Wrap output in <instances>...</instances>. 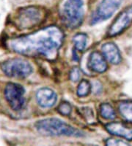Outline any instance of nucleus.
Masks as SVG:
<instances>
[{
	"label": "nucleus",
	"mask_w": 132,
	"mask_h": 146,
	"mask_svg": "<svg viewBox=\"0 0 132 146\" xmlns=\"http://www.w3.org/2000/svg\"><path fill=\"white\" fill-rule=\"evenodd\" d=\"M64 36L59 27L50 26L10 41L14 52L29 57H43L53 61L57 56Z\"/></svg>",
	"instance_id": "f257e3e1"
},
{
	"label": "nucleus",
	"mask_w": 132,
	"mask_h": 146,
	"mask_svg": "<svg viewBox=\"0 0 132 146\" xmlns=\"http://www.w3.org/2000/svg\"><path fill=\"white\" fill-rule=\"evenodd\" d=\"M36 130L46 136H68L80 137L84 133L57 118H46L35 124Z\"/></svg>",
	"instance_id": "f03ea898"
},
{
	"label": "nucleus",
	"mask_w": 132,
	"mask_h": 146,
	"mask_svg": "<svg viewBox=\"0 0 132 146\" xmlns=\"http://www.w3.org/2000/svg\"><path fill=\"white\" fill-rule=\"evenodd\" d=\"M46 13L36 6H29L18 9L16 13L12 23L19 30H27L35 27L44 21Z\"/></svg>",
	"instance_id": "7ed1b4c3"
},
{
	"label": "nucleus",
	"mask_w": 132,
	"mask_h": 146,
	"mask_svg": "<svg viewBox=\"0 0 132 146\" xmlns=\"http://www.w3.org/2000/svg\"><path fill=\"white\" fill-rule=\"evenodd\" d=\"M84 14L82 0H67L62 10V21L68 28H77L82 23Z\"/></svg>",
	"instance_id": "20e7f679"
},
{
	"label": "nucleus",
	"mask_w": 132,
	"mask_h": 146,
	"mask_svg": "<svg viewBox=\"0 0 132 146\" xmlns=\"http://www.w3.org/2000/svg\"><path fill=\"white\" fill-rule=\"evenodd\" d=\"M1 70L9 78L24 79L32 74L33 69L28 61L21 58H13L4 61L1 65Z\"/></svg>",
	"instance_id": "39448f33"
},
{
	"label": "nucleus",
	"mask_w": 132,
	"mask_h": 146,
	"mask_svg": "<svg viewBox=\"0 0 132 146\" xmlns=\"http://www.w3.org/2000/svg\"><path fill=\"white\" fill-rule=\"evenodd\" d=\"M24 94V88L16 83H8L4 91L5 100L15 111H20L24 109L26 106Z\"/></svg>",
	"instance_id": "423d86ee"
},
{
	"label": "nucleus",
	"mask_w": 132,
	"mask_h": 146,
	"mask_svg": "<svg viewBox=\"0 0 132 146\" xmlns=\"http://www.w3.org/2000/svg\"><path fill=\"white\" fill-rule=\"evenodd\" d=\"M123 0H103L92 16L91 24L95 25L98 22L109 19L119 8Z\"/></svg>",
	"instance_id": "0eeeda50"
},
{
	"label": "nucleus",
	"mask_w": 132,
	"mask_h": 146,
	"mask_svg": "<svg viewBox=\"0 0 132 146\" xmlns=\"http://www.w3.org/2000/svg\"><path fill=\"white\" fill-rule=\"evenodd\" d=\"M132 23V5L123 11L114 20L109 28L108 35L115 36L121 33Z\"/></svg>",
	"instance_id": "6e6552de"
},
{
	"label": "nucleus",
	"mask_w": 132,
	"mask_h": 146,
	"mask_svg": "<svg viewBox=\"0 0 132 146\" xmlns=\"http://www.w3.org/2000/svg\"><path fill=\"white\" fill-rule=\"evenodd\" d=\"M36 100L43 108H50L56 104L57 95L49 88H41L36 93Z\"/></svg>",
	"instance_id": "1a4fd4ad"
},
{
	"label": "nucleus",
	"mask_w": 132,
	"mask_h": 146,
	"mask_svg": "<svg viewBox=\"0 0 132 146\" xmlns=\"http://www.w3.org/2000/svg\"><path fill=\"white\" fill-rule=\"evenodd\" d=\"M106 128L110 134L132 140V128L120 122H112L106 125Z\"/></svg>",
	"instance_id": "9d476101"
},
{
	"label": "nucleus",
	"mask_w": 132,
	"mask_h": 146,
	"mask_svg": "<svg viewBox=\"0 0 132 146\" xmlns=\"http://www.w3.org/2000/svg\"><path fill=\"white\" fill-rule=\"evenodd\" d=\"M87 66L90 70L98 73L104 72L107 69V64L105 61V58L104 57V55L97 51L92 52L90 55Z\"/></svg>",
	"instance_id": "9b49d317"
},
{
	"label": "nucleus",
	"mask_w": 132,
	"mask_h": 146,
	"mask_svg": "<svg viewBox=\"0 0 132 146\" xmlns=\"http://www.w3.org/2000/svg\"><path fill=\"white\" fill-rule=\"evenodd\" d=\"M101 51L104 57L109 63L113 64H118L121 61V55L118 46L112 42L104 44L101 47Z\"/></svg>",
	"instance_id": "f8f14e48"
},
{
	"label": "nucleus",
	"mask_w": 132,
	"mask_h": 146,
	"mask_svg": "<svg viewBox=\"0 0 132 146\" xmlns=\"http://www.w3.org/2000/svg\"><path fill=\"white\" fill-rule=\"evenodd\" d=\"M120 115L126 121L132 123V101H123L118 106Z\"/></svg>",
	"instance_id": "ddd939ff"
},
{
	"label": "nucleus",
	"mask_w": 132,
	"mask_h": 146,
	"mask_svg": "<svg viewBox=\"0 0 132 146\" xmlns=\"http://www.w3.org/2000/svg\"><path fill=\"white\" fill-rule=\"evenodd\" d=\"M73 42L76 50L83 51L87 46V36L85 33H77L73 38Z\"/></svg>",
	"instance_id": "4468645a"
},
{
	"label": "nucleus",
	"mask_w": 132,
	"mask_h": 146,
	"mask_svg": "<svg viewBox=\"0 0 132 146\" xmlns=\"http://www.w3.org/2000/svg\"><path fill=\"white\" fill-rule=\"evenodd\" d=\"M100 114L103 118L106 119H113L116 117L113 107L108 104H101L100 106Z\"/></svg>",
	"instance_id": "2eb2a0df"
},
{
	"label": "nucleus",
	"mask_w": 132,
	"mask_h": 146,
	"mask_svg": "<svg viewBox=\"0 0 132 146\" xmlns=\"http://www.w3.org/2000/svg\"><path fill=\"white\" fill-rule=\"evenodd\" d=\"M90 90H91L90 83L87 80H81L77 88L78 96L80 97V98L86 97L90 92Z\"/></svg>",
	"instance_id": "dca6fc26"
},
{
	"label": "nucleus",
	"mask_w": 132,
	"mask_h": 146,
	"mask_svg": "<svg viewBox=\"0 0 132 146\" xmlns=\"http://www.w3.org/2000/svg\"><path fill=\"white\" fill-rule=\"evenodd\" d=\"M80 112L83 117L86 119V121L89 123H93L94 121V115L93 112L91 109L88 108V107H85V108H81L80 109Z\"/></svg>",
	"instance_id": "f3484780"
},
{
	"label": "nucleus",
	"mask_w": 132,
	"mask_h": 146,
	"mask_svg": "<svg viewBox=\"0 0 132 146\" xmlns=\"http://www.w3.org/2000/svg\"><path fill=\"white\" fill-rule=\"evenodd\" d=\"M57 111L62 115L68 116L71 113L72 107L68 102H62L59 105L58 108H57Z\"/></svg>",
	"instance_id": "a211bd4d"
},
{
	"label": "nucleus",
	"mask_w": 132,
	"mask_h": 146,
	"mask_svg": "<svg viewBox=\"0 0 132 146\" xmlns=\"http://www.w3.org/2000/svg\"><path fill=\"white\" fill-rule=\"evenodd\" d=\"M70 79L74 82L78 81L81 77V71L78 67H74L70 72Z\"/></svg>",
	"instance_id": "6ab92c4d"
},
{
	"label": "nucleus",
	"mask_w": 132,
	"mask_h": 146,
	"mask_svg": "<svg viewBox=\"0 0 132 146\" xmlns=\"http://www.w3.org/2000/svg\"><path fill=\"white\" fill-rule=\"evenodd\" d=\"M106 145H129V143L118 139H109L106 141Z\"/></svg>",
	"instance_id": "aec40b11"
}]
</instances>
